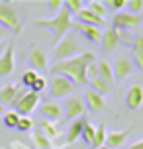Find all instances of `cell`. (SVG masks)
<instances>
[{
	"label": "cell",
	"mask_w": 143,
	"mask_h": 149,
	"mask_svg": "<svg viewBox=\"0 0 143 149\" xmlns=\"http://www.w3.org/2000/svg\"><path fill=\"white\" fill-rule=\"evenodd\" d=\"M45 88H47V79L39 74V77H37V81L33 82V86H31L30 90H31V92H35V94H39V92H43Z\"/></svg>",
	"instance_id": "e575fe53"
},
{
	"label": "cell",
	"mask_w": 143,
	"mask_h": 149,
	"mask_svg": "<svg viewBox=\"0 0 143 149\" xmlns=\"http://www.w3.org/2000/svg\"><path fill=\"white\" fill-rule=\"evenodd\" d=\"M84 100H86V106H88V110L92 112H102L106 110V100L102 94H98V92H94V90L86 88L84 90Z\"/></svg>",
	"instance_id": "2e32d148"
},
{
	"label": "cell",
	"mask_w": 143,
	"mask_h": 149,
	"mask_svg": "<svg viewBox=\"0 0 143 149\" xmlns=\"http://www.w3.org/2000/svg\"><path fill=\"white\" fill-rule=\"evenodd\" d=\"M100 45H102V49L106 53L114 51L118 45H120V39H118V31L112 30V28H106L102 31V39H100Z\"/></svg>",
	"instance_id": "e0dca14e"
},
{
	"label": "cell",
	"mask_w": 143,
	"mask_h": 149,
	"mask_svg": "<svg viewBox=\"0 0 143 149\" xmlns=\"http://www.w3.org/2000/svg\"><path fill=\"white\" fill-rule=\"evenodd\" d=\"M37 106H39V94L28 90V92L14 104V112L18 114V116H30Z\"/></svg>",
	"instance_id": "52a82bcc"
},
{
	"label": "cell",
	"mask_w": 143,
	"mask_h": 149,
	"mask_svg": "<svg viewBox=\"0 0 143 149\" xmlns=\"http://www.w3.org/2000/svg\"><path fill=\"white\" fill-rule=\"evenodd\" d=\"M16 51H14V43H8L4 53L0 55V77H8L14 73L16 67Z\"/></svg>",
	"instance_id": "30bf717a"
},
{
	"label": "cell",
	"mask_w": 143,
	"mask_h": 149,
	"mask_svg": "<svg viewBox=\"0 0 143 149\" xmlns=\"http://www.w3.org/2000/svg\"><path fill=\"white\" fill-rule=\"evenodd\" d=\"M6 36H8V30L0 26V41H4V37H6Z\"/></svg>",
	"instance_id": "f35d334b"
},
{
	"label": "cell",
	"mask_w": 143,
	"mask_h": 149,
	"mask_svg": "<svg viewBox=\"0 0 143 149\" xmlns=\"http://www.w3.org/2000/svg\"><path fill=\"white\" fill-rule=\"evenodd\" d=\"M86 10H90L92 14L98 16V18H104L106 12H108V10L104 8V2H98V0H90V2L86 4Z\"/></svg>",
	"instance_id": "83f0119b"
},
{
	"label": "cell",
	"mask_w": 143,
	"mask_h": 149,
	"mask_svg": "<svg viewBox=\"0 0 143 149\" xmlns=\"http://www.w3.org/2000/svg\"><path fill=\"white\" fill-rule=\"evenodd\" d=\"M31 127H33V120L28 118V116H20L18 124H16V130H20V132H30Z\"/></svg>",
	"instance_id": "4dcf8cb0"
},
{
	"label": "cell",
	"mask_w": 143,
	"mask_h": 149,
	"mask_svg": "<svg viewBox=\"0 0 143 149\" xmlns=\"http://www.w3.org/2000/svg\"><path fill=\"white\" fill-rule=\"evenodd\" d=\"M118 39H120V43H124V45H128V47H131L135 37L131 36V31H128V30H120V31H118Z\"/></svg>",
	"instance_id": "d6a6232c"
},
{
	"label": "cell",
	"mask_w": 143,
	"mask_h": 149,
	"mask_svg": "<svg viewBox=\"0 0 143 149\" xmlns=\"http://www.w3.org/2000/svg\"><path fill=\"white\" fill-rule=\"evenodd\" d=\"M37 130H41V132H43V135H47L49 139H55V137H59V130H57V126H55L53 122L41 120V124H39Z\"/></svg>",
	"instance_id": "d4e9b609"
},
{
	"label": "cell",
	"mask_w": 143,
	"mask_h": 149,
	"mask_svg": "<svg viewBox=\"0 0 143 149\" xmlns=\"http://www.w3.org/2000/svg\"><path fill=\"white\" fill-rule=\"evenodd\" d=\"M0 26L2 28H6L8 31H12V33H20L24 28L22 24V18L18 14V8L14 4H10V2H0Z\"/></svg>",
	"instance_id": "277c9868"
},
{
	"label": "cell",
	"mask_w": 143,
	"mask_h": 149,
	"mask_svg": "<svg viewBox=\"0 0 143 149\" xmlns=\"http://www.w3.org/2000/svg\"><path fill=\"white\" fill-rule=\"evenodd\" d=\"M126 8L129 14L139 16V12L143 10V0H129V2H126Z\"/></svg>",
	"instance_id": "1f68e13d"
},
{
	"label": "cell",
	"mask_w": 143,
	"mask_h": 149,
	"mask_svg": "<svg viewBox=\"0 0 143 149\" xmlns=\"http://www.w3.org/2000/svg\"><path fill=\"white\" fill-rule=\"evenodd\" d=\"M35 24H37L39 28H49V30L53 31L55 41H59L63 36H67L69 31H71L73 20H71V14L67 12V8L63 6L57 14L53 16V18H43V20H37Z\"/></svg>",
	"instance_id": "7a4b0ae2"
},
{
	"label": "cell",
	"mask_w": 143,
	"mask_h": 149,
	"mask_svg": "<svg viewBox=\"0 0 143 149\" xmlns=\"http://www.w3.org/2000/svg\"><path fill=\"white\" fill-rule=\"evenodd\" d=\"M71 30L84 36L90 43H100V39H102V30L100 28H92V26H86V24H81V22H73Z\"/></svg>",
	"instance_id": "4fadbf2b"
},
{
	"label": "cell",
	"mask_w": 143,
	"mask_h": 149,
	"mask_svg": "<svg viewBox=\"0 0 143 149\" xmlns=\"http://www.w3.org/2000/svg\"><path fill=\"white\" fill-rule=\"evenodd\" d=\"M126 106L129 110H139L143 106V86L141 84H131L126 92Z\"/></svg>",
	"instance_id": "5bb4252c"
},
{
	"label": "cell",
	"mask_w": 143,
	"mask_h": 149,
	"mask_svg": "<svg viewBox=\"0 0 143 149\" xmlns=\"http://www.w3.org/2000/svg\"><path fill=\"white\" fill-rule=\"evenodd\" d=\"M96 61V55L92 51H83L81 55H76L73 59L61 61V63H53L49 73L51 74H61V77H67L73 84H88V77H86V67Z\"/></svg>",
	"instance_id": "6da1fadb"
},
{
	"label": "cell",
	"mask_w": 143,
	"mask_h": 149,
	"mask_svg": "<svg viewBox=\"0 0 143 149\" xmlns=\"http://www.w3.org/2000/svg\"><path fill=\"white\" fill-rule=\"evenodd\" d=\"M31 141H33V145L37 149H51V139L47 137V135H43V132L41 130H33L31 132Z\"/></svg>",
	"instance_id": "603a6c76"
},
{
	"label": "cell",
	"mask_w": 143,
	"mask_h": 149,
	"mask_svg": "<svg viewBox=\"0 0 143 149\" xmlns=\"http://www.w3.org/2000/svg\"><path fill=\"white\" fill-rule=\"evenodd\" d=\"M12 147H14V149H28L24 143H20V141H14V143H12Z\"/></svg>",
	"instance_id": "ab89813d"
},
{
	"label": "cell",
	"mask_w": 143,
	"mask_h": 149,
	"mask_svg": "<svg viewBox=\"0 0 143 149\" xmlns=\"http://www.w3.org/2000/svg\"><path fill=\"white\" fill-rule=\"evenodd\" d=\"M37 77H39V74L35 73V71H31V69H30V71H26V73L22 74V86L30 90L31 86H33V82L37 81Z\"/></svg>",
	"instance_id": "f1b7e54d"
},
{
	"label": "cell",
	"mask_w": 143,
	"mask_h": 149,
	"mask_svg": "<svg viewBox=\"0 0 143 149\" xmlns=\"http://www.w3.org/2000/svg\"><path fill=\"white\" fill-rule=\"evenodd\" d=\"M112 71H114V79L116 81H124V79H128L129 74L135 71V67H133V63H131V59L129 57H118V59L112 63Z\"/></svg>",
	"instance_id": "9c48e42d"
},
{
	"label": "cell",
	"mask_w": 143,
	"mask_h": 149,
	"mask_svg": "<svg viewBox=\"0 0 143 149\" xmlns=\"http://www.w3.org/2000/svg\"><path fill=\"white\" fill-rule=\"evenodd\" d=\"M86 120L84 118H76L71 122V126L67 130V137H65V143H75L76 139H81V134H83V126Z\"/></svg>",
	"instance_id": "7402d4cb"
},
{
	"label": "cell",
	"mask_w": 143,
	"mask_h": 149,
	"mask_svg": "<svg viewBox=\"0 0 143 149\" xmlns=\"http://www.w3.org/2000/svg\"><path fill=\"white\" fill-rule=\"evenodd\" d=\"M139 26H143V18L135 14H129V12H118L112 18V30L120 31V30H137Z\"/></svg>",
	"instance_id": "8992f818"
},
{
	"label": "cell",
	"mask_w": 143,
	"mask_h": 149,
	"mask_svg": "<svg viewBox=\"0 0 143 149\" xmlns=\"http://www.w3.org/2000/svg\"><path fill=\"white\" fill-rule=\"evenodd\" d=\"M30 65H31V71H41V73H45V71H49V65H47V53L43 51V49H39V47H31L30 51Z\"/></svg>",
	"instance_id": "8fae6325"
},
{
	"label": "cell",
	"mask_w": 143,
	"mask_h": 149,
	"mask_svg": "<svg viewBox=\"0 0 143 149\" xmlns=\"http://www.w3.org/2000/svg\"><path fill=\"white\" fill-rule=\"evenodd\" d=\"M76 22H81V24H86V26H92V28H104L106 26V20L104 18H98V16H94L90 12V10H86V6L76 14Z\"/></svg>",
	"instance_id": "d6986e66"
},
{
	"label": "cell",
	"mask_w": 143,
	"mask_h": 149,
	"mask_svg": "<svg viewBox=\"0 0 143 149\" xmlns=\"http://www.w3.org/2000/svg\"><path fill=\"white\" fill-rule=\"evenodd\" d=\"M94 132H96V126H92L90 122L86 120L83 126V134H81V139H84L86 145H92V139H94Z\"/></svg>",
	"instance_id": "4316f807"
},
{
	"label": "cell",
	"mask_w": 143,
	"mask_h": 149,
	"mask_svg": "<svg viewBox=\"0 0 143 149\" xmlns=\"http://www.w3.org/2000/svg\"><path fill=\"white\" fill-rule=\"evenodd\" d=\"M98 149H110V147H106V145H102V147H98Z\"/></svg>",
	"instance_id": "b9f144b4"
},
{
	"label": "cell",
	"mask_w": 143,
	"mask_h": 149,
	"mask_svg": "<svg viewBox=\"0 0 143 149\" xmlns=\"http://www.w3.org/2000/svg\"><path fill=\"white\" fill-rule=\"evenodd\" d=\"M6 41H0V55H2V53H4V49H6Z\"/></svg>",
	"instance_id": "60d3db41"
},
{
	"label": "cell",
	"mask_w": 143,
	"mask_h": 149,
	"mask_svg": "<svg viewBox=\"0 0 143 149\" xmlns=\"http://www.w3.org/2000/svg\"><path fill=\"white\" fill-rule=\"evenodd\" d=\"M131 63L133 67L143 73V36H135L131 45Z\"/></svg>",
	"instance_id": "ac0fdd59"
},
{
	"label": "cell",
	"mask_w": 143,
	"mask_h": 149,
	"mask_svg": "<svg viewBox=\"0 0 143 149\" xmlns=\"http://www.w3.org/2000/svg\"><path fill=\"white\" fill-rule=\"evenodd\" d=\"M4 126L6 127H16V124H18V120H20V116H18V114H16L14 110H10V112H6V114H4Z\"/></svg>",
	"instance_id": "836d02e7"
},
{
	"label": "cell",
	"mask_w": 143,
	"mask_h": 149,
	"mask_svg": "<svg viewBox=\"0 0 143 149\" xmlns=\"http://www.w3.org/2000/svg\"><path fill=\"white\" fill-rule=\"evenodd\" d=\"M20 86L18 84H4L0 86V106H12L16 100V94H18Z\"/></svg>",
	"instance_id": "ffe728a7"
},
{
	"label": "cell",
	"mask_w": 143,
	"mask_h": 149,
	"mask_svg": "<svg viewBox=\"0 0 143 149\" xmlns=\"http://www.w3.org/2000/svg\"><path fill=\"white\" fill-rule=\"evenodd\" d=\"M96 71H98V79H102L108 86H112L114 81H116V79H114L112 65H110L106 59H100V61H96Z\"/></svg>",
	"instance_id": "44dd1931"
},
{
	"label": "cell",
	"mask_w": 143,
	"mask_h": 149,
	"mask_svg": "<svg viewBox=\"0 0 143 149\" xmlns=\"http://www.w3.org/2000/svg\"><path fill=\"white\" fill-rule=\"evenodd\" d=\"M47 86H49L47 90L51 98H69L71 92L75 90V84L67 77H61V74H51V81L47 82Z\"/></svg>",
	"instance_id": "5b68a950"
},
{
	"label": "cell",
	"mask_w": 143,
	"mask_h": 149,
	"mask_svg": "<svg viewBox=\"0 0 143 149\" xmlns=\"http://www.w3.org/2000/svg\"><path fill=\"white\" fill-rule=\"evenodd\" d=\"M37 108H39V112H41L43 120H47V122H57V120L63 118V108H61L59 102L47 100V102H41Z\"/></svg>",
	"instance_id": "7c38bea8"
},
{
	"label": "cell",
	"mask_w": 143,
	"mask_h": 149,
	"mask_svg": "<svg viewBox=\"0 0 143 149\" xmlns=\"http://www.w3.org/2000/svg\"><path fill=\"white\" fill-rule=\"evenodd\" d=\"M2 110H4V108H2V106H0V114H2Z\"/></svg>",
	"instance_id": "7bdbcfd3"
},
{
	"label": "cell",
	"mask_w": 143,
	"mask_h": 149,
	"mask_svg": "<svg viewBox=\"0 0 143 149\" xmlns=\"http://www.w3.org/2000/svg\"><path fill=\"white\" fill-rule=\"evenodd\" d=\"M106 141V126L104 124H100V126L96 127V132H94V139H92V149H98V147H102Z\"/></svg>",
	"instance_id": "484cf974"
},
{
	"label": "cell",
	"mask_w": 143,
	"mask_h": 149,
	"mask_svg": "<svg viewBox=\"0 0 143 149\" xmlns=\"http://www.w3.org/2000/svg\"><path fill=\"white\" fill-rule=\"evenodd\" d=\"M131 130H133V126L126 127V130H120V132H110V134H106L104 145H106V147H110V149H118L120 145H124V143H126L128 135L131 134Z\"/></svg>",
	"instance_id": "9a60e30c"
},
{
	"label": "cell",
	"mask_w": 143,
	"mask_h": 149,
	"mask_svg": "<svg viewBox=\"0 0 143 149\" xmlns=\"http://www.w3.org/2000/svg\"><path fill=\"white\" fill-rule=\"evenodd\" d=\"M61 108H63L65 118L76 120V118H83V116H84V102L78 96H69V98H65V104L61 106Z\"/></svg>",
	"instance_id": "ba28073f"
},
{
	"label": "cell",
	"mask_w": 143,
	"mask_h": 149,
	"mask_svg": "<svg viewBox=\"0 0 143 149\" xmlns=\"http://www.w3.org/2000/svg\"><path fill=\"white\" fill-rule=\"evenodd\" d=\"M47 8L53 10V12H59L61 8H63V2L61 0H47Z\"/></svg>",
	"instance_id": "8d00e7d4"
},
{
	"label": "cell",
	"mask_w": 143,
	"mask_h": 149,
	"mask_svg": "<svg viewBox=\"0 0 143 149\" xmlns=\"http://www.w3.org/2000/svg\"><path fill=\"white\" fill-rule=\"evenodd\" d=\"M63 6L67 8L69 14H78L84 8V2L83 0H67V2H63Z\"/></svg>",
	"instance_id": "f546056e"
},
{
	"label": "cell",
	"mask_w": 143,
	"mask_h": 149,
	"mask_svg": "<svg viewBox=\"0 0 143 149\" xmlns=\"http://www.w3.org/2000/svg\"><path fill=\"white\" fill-rule=\"evenodd\" d=\"M129 149H143V139H139V141H135V143H131V147Z\"/></svg>",
	"instance_id": "74e56055"
},
{
	"label": "cell",
	"mask_w": 143,
	"mask_h": 149,
	"mask_svg": "<svg viewBox=\"0 0 143 149\" xmlns=\"http://www.w3.org/2000/svg\"><path fill=\"white\" fill-rule=\"evenodd\" d=\"M76 55H81V43L75 33H67L57 41L55 49H53V63H61V61L73 59Z\"/></svg>",
	"instance_id": "3957f363"
},
{
	"label": "cell",
	"mask_w": 143,
	"mask_h": 149,
	"mask_svg": "<svg viewBox=\"0 0 143 149\" xmlns=\"http://www.w3.org/2000/svg\"><path fill=\"white\" fill-rule=\"evenodd\" d=\"M104 8H112V10H120V8H126V0H106Z\"/></svg>",
	"instance_id": "d590c367"
},
{
	"label": "cell",
	"mask_w": 143,
	"mask_h": 149,
	"mask_svg": "<svg viewBox=\"0 0 143 149\" xmlns=\"http://www.w3.org/2000/svg\"><path fill=\"white\" fill-rule=\"evenodd\" d=\"M88 86H90V90H94V92H98V94H108V92H112V86H108L102 79H98V77H94V79H88Z\"/></svg>",
	"instance_id": "cb8c5ba5"
}]
</instances>
